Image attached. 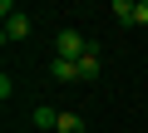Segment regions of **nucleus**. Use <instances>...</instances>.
<instances>
[{
  "instance_id": "f257e3e1",
  "label": "nucleus",
  "mask_w": 148,
  "mask_h": 133,
  "mask_svg": "<svg viewBox=\"0 0 148 133\" xmlns=\"http://www.w3.org/2000/svg\"><path fill=\"white\" fill-rule=\"evenodd\" d=\"M89 49H94V44H89L79 30H74V25H64V30L54 35V59H69V64H79Z\"/></svg>"
},
{
  "instance_id": "f03ea898",
  "label": "nucleus",
  "mask_w": 148,
  "mask_h": 133,
  "mask_svg": "<svg viewBox=\"0 0 148 133\" xmlns=\"http://www.w3.org/2000/svg\"><path fill=\"white\" fill-rule=\"evenodd\" d=\"M0 35H5V44H20V40H30V15H5V30H0Z\"/></svg>"
},
{
  "instance_id": "7ed1b4c3",
  "label": "nucleus",
  "mask_w": 148,
  "mask_h": 133,
  "mask_svg": "<svg viewBox=\"0 0 148 133\" xmlns=\"http://www.w3.org/2000/svg\"><path fill=\"white\" fill-rule=\"evenodd\" d=\"M49 74H54L59 84H74V79H79V64H69V59H49Z\"/></svg>"
},
{
  "instance_id": "20e7f679",
  "label": "nucleus",
  "mask_w": 148,
  "mask_h": 133,
  "mask_svg": "<svg viewBox=\"0 0 148 133\" xmlns=\"http://www.w3.org/2000/svg\"><path fill=\"white\" fill-rule=\"evenodd\" d=\"M114 20L119 25H133L138 20V0H114Z\"/></svg>"
},
{
  "instance_id": "39448f33",
  "label": "nucleus",
  "mask_w": 148,
  "mask_h": 133,
  "mask_svg": "<svg viewBox=\"0 0 148 133\" xmlns=\"http://www.w3.org/2000/svg\"><path fill=\"white\" fill-rule=\"evenodd\" d=\"M79 79L89 84V79H99V49H89L84 59H79Z\"/></svg>"
},
{
  "instance_id": "423d86ee",
  "label": "nucleus",
  "mask_w": 148,
  "mask_h": 133,
  "mask_svg": "<svg viewBox=\"0 0 148 133\" xmlns=\"http://www.w3.org/2000/svg\"><path fill=\"white\" fill-rule=\"evenodd\" d=\"M54 133H84V118H79V113H59Z\"/></svg>"
},
{
  "instance_id": "0eeeda50",
  "label": "nucleus",
  "mask_w": 148,
  "mask_h": 133,
  "mask_svg": "<svg viewBox=\"0 0 148 133\" xmlns=\"http://www.w3.org/2000/svg\"><path fill=\"white\" fill-rule=\"evenodd\" d=\"M35 123H40V128H54L59 113H54V108H35Z\"/></svg>"
},
{
  "instance_id": "6e6552de",
  "label": "nucleus",
  "mask_w": 148,
  "mask_h": 133,
  "mask_svg": "<svg viewBox=\"0 0 148 133\" xmlns=\"http://www.w3.org/2000/svg\"><path fill=\"white\" fill-rule=\"evenodd\" d=\"M133 25H148V0H138V20Z\"/></svg>"
}]
</instances>
